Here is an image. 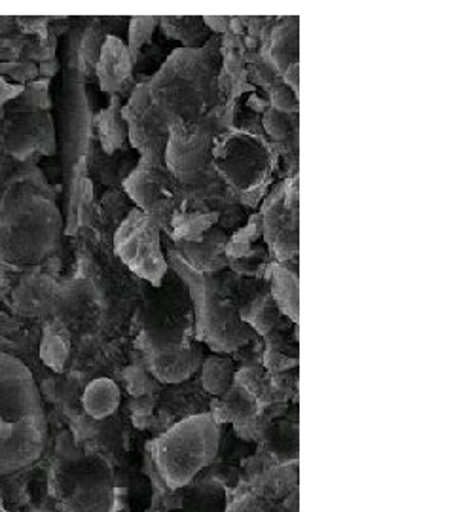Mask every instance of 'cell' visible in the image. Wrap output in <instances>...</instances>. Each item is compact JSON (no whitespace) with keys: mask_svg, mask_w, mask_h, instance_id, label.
Instances as JSON below:
<instances>
[{"mask_svg":"<svg viewBox=\"0 0 455 512\" xmlns=\"http://www.w3.org/2000/svg\"><path fill=\"white\" fill-rule=\"evenodd\" d=\"M61 230V213L50 198L31 184H12L0 200V262L37 266L54 255Z\"/></svg>","mask_w":455,"mask_h":512,"instance_id":"6da1fadb","label":"cell"},{"mask_svg":"<svg viewBox=\"0 0 455 512\" xmlns=\"http://www.w3.org/2000/svg\"><path fill=\"white\" fill-rule=\"evenodd\" d=\"M215 63L205 48H181L146 82L148 101L167 128L207 118L215 105Z\"/></svg>","mask_w":455,"mask_h":512,"instance_id":"7a4b0ae2","label":"cell"},{"mask_svg":"<svg viewBox=\"0 0 455 512\" xmlns=\"http://www.w3.org/2000/svg\"><path fill=\"white\" fill-rule=\"evenodd\" d=\"M258 291L241 275L222 270L205 275L203 304L196 315V336L219 353H230L251 340L253 330L243 323L239 310Z\"/></svg>","mask_w":455,"mask_h":512,"instance_id":"3957f363","label":"cell"},{"mask_svg":"<svg viewBox=\"0 0 455 512\" xmlns=\"http://www.w3.org/2000/svg\"><path fill=\"white\" fill-rule=\"evenodd\" d=\"M219 423L211 414L179 421L154 442V461L173 490L188 486L219 452Z\"/></svg>","mask_w":455,"mask_h":512,"instance_id":"277c9868","label":"cell"},{"mask_svg":"<svg viewBox=\"0 0 455 512\" xmlns=\"http://www.w3.org/2000/svg\"><path fill=\"white\" fill-rule=\"evenodd\" d=\"M141 319L148 353H169L196 344V306L182 283L152 287Z\"/></svg>","mask_w":455,"mask_h":512,"instance_id":"5b68a950","label":"cell"},{"mask_svg":"<svg viewBox=\"0 0 455 512\" xmlns=\"http://www.w3.org/2000/svg\"><path fill=\"white\" fill-rule=\"evenodd\" d=\"M215 124L207 118L194 124H175L169 129L164 164L169 173L186 188H201L211 183Z\"/></svg>","mask_w":455,"mask_h":512,"instance_id":"8992f818","label":"cell"},{"mask_svg":"<svg viewBox=\"0 0 455 512\" xmlns=\"http://www.w3.org/2000/svg\"><path fill=\"white\" fill-rule=\"evenodd\" d=\"M213 167L241 194L266 188L272 154L251 133H217L213 141Z\"/></svg>","mask_w":455,"mask_h":512,"instance_id":"52a82bcc","label":"cell"},{"mask_svg":"<svg viewBox=\"0 0 455 512\" xmlns=\"http://www.w3.org/2000/svg\"><path fill=\"white\" fill-rule=\"evenodd\" d=\"M59 492L65 512H114L116 486L109 461L84 456L59 473Z\"/></svg>","mask_w":455,"mask_h":512,"instance_id":"ba28073f","label":"cell"},{"mask_svg":"<svg viewBox=\"0 0 455 512\" xmlns=\"http://www.w3.org/2000/svg\"><path fill=\"white\" fill-rule=\"evenodd\" d=\"M114 251L133 274L160 287L169 272L162 253V228L139 209H133L114 236Z\"/></svg>","mask_w":455,"mask_h":512,"instance_id":"9c48e42d","label":"cell"},{"mask_svg":"<svg viewBox=\"0 0 455 512\" xmlns=\"http://www.w3.org/2000/svg\"><path fill=\"white\" fill-rule=\"evenodd\" d=\"M124 188L129 198L162 230H169L173 215L177 213L186 186H182L165 167L164 160L141 158L129 173Z\"/></svg>","mask_w":455,"mask_h":512,"instance_id":"30bf717a","label":"cell"},{"mask_svg":"<svg viewBox=\"0 0 455 512\" xmlns=\"http://www.w3.org/2000/svg\"><path fill=\"white\" fill-rule=\"evenodd\" d=\"M262 238L279 262H287L298 255L300 247V203L298 179L287 183L285 190L277 192L260 213Z\"/></svg>","mask_w":455,"mask_h":512,"instance_id":"8fae6325","label":"cell"},{"mask_svg":"<svg viewBox=\"0 0 455 512\" xmlns=\"http://www.w3.org/2000/svg\"><path fill=\"white\" fill-rule=\"evenodd\" d=\"M44 421L37 382L19 359L0 351V423Z\"/></svg>","mask_w":455,"mask_h":512,"instance_id":"7c38bea8","label":"cell"},{"mask_svg":"<svg viewBox=\"0 0 455 512\" xmlns=\"http://www.w3.org/2000/svg\"><path fill=\"white\" fill-rule=\"evenodd\" d=\"M122 116L128 126L129 143L139 150L141 158L164 160L169 128L150 107L146 82L133 90L128 105L122 109Z\"/></svg>","mask_w":455,"mask_h":512,"instance_id":"4fadbf2b","label":"cell"},{"mask_svg":"<svg viewBox=\"0 0 455 512\" xmlns=\"http://www.w3.org/2000/svg\"><path fill=\"white\" fill-rule=\"evenodd\" d=\"M44 421L23 420L0 425V476L14 475L31 467L44 450Z\"/></svg>","mask_w":455,"mask_h":512,"instance_id":"5bb4252c","label":"cell"},{"mask_svg":"<svg viewBox=\"0 0 455 512\" xmlns=\"http://www.w3.org/2000/svg\"><path fill=\"white\" fill-rule=\"evenodd\" d=\"M228 236L220 228H211L196 241H181L179 249L184 262L203 275L217 274L228 268L226 256Z\"/></svg>","mask_w":455,"mask_h":512,"instance_id":"9a60e30c","label":"cell"},{"mask_svg":"<svg viewBox=\"0 0 455 512\" xmlns=\"http://www.w3.org/2000/svg\"><path fill=\"white\" fill-rule=\"evenodd\" d=\"M95 71L105 92L112 93L114 97L126 92L133 74V59L129 55L128 46L120 38L107 37L99 50Z\"/></svg>","mask_w":455,"mask_h":512,"instance_id":"2e32d148","label":"cell"},{"mask_svg":"<svg viewBox=\"0 0 455 512\" xmlns=\"http://www.w3.org/2000/svg\"><path fill=\"white\" fill-rule=\"evenodd\" d=\"M219 222V213L213 211L209 205H205L196 194H190L186 190L182 203L173 215L169 232L173 234L175 241H196L203 234H207L211 228H215Z\"/></svg>","mask_w":455,"mask_h":512,"instance_id":"e0dca14e","label":"cell"},{"mask_svg":"<svg viewBox=\"0 0 455 512\" xmlns=\"http://www.w3.org/2000/svg\"><path fill=\"white\" fill-rule=\"evenodd\" d=\"M95 308V296L88 281H74L69 287L59 289L55 298L54 311L57 323L67 330H82L90 323Z\"/></svg>","mask_w":455,"mask_h":512,"instance_id":"ac0fdd59","label":"cell"},{"mask_svg":"<svg viewBox=\"0 0 455 512\" xmlns=\"http://www.w3.org/2000/svg\"><path fill=\"white\" fill-rule=\"evenodd\" d=\"M150 355V372L162 384H181L201 366L200 344L190 348L169 351V353H148Z\"/></svg>","mask_w":455,"mask_h":512,"instance_id":"d6986e66","label":"cell"},{"mask_svg":"<svg viewBox=\"0 0 455 512\" xmlns=\"http://www.w3.org/2000/svg\"><path fill=\"white\" fill-rule=\"evenodd\" d=\"M211 416L217 423L239 425V423L253 421L258 416V399L247 387L234 382L224 395L217 397Z\"/></svg>","mask_w":455,"mask_h":512,"instance_id":"ffe728a7","label":"cell"},{"mask_svg":"<svg viewBox=\"0 0 455 512\" xmlns=\"http://www.w3.org/2000/svg\"><path fill=\"white\" fill-rule=\"evenodd\" d=\"M120 399V387L109 378H99L86 387L82 395V406L93 420H105L118 410Z\"/></svg>","mask_w":455,"mask_h":512,"instance_id":"44dd1931","label":"cell"},{"mask_svg":"<svg viewBox=\"0 0 455 512\" xmlns=\"http://www.w3.org/2000/svg\"><path fill=\"white\" fill-rule=\"evenodd\" d=\"M300 37H298V18L283 19L272 37V63L277 73H285L298 61Z\"/></svg>","mask_w":455,"mask_h":512,"instance_id":"7402d4cb","label":"cell"},{"mask_svg":"<svg viewBox=\"0 0 455 512\" xmlns=\"http://www.w3.org/2000/svg\"><path fill=\"white\" fill-rule=\"evenodd\" d=\"M272 294L275 306L285 315H289L292 321H298V306H300V285H298V275L275 264L272 266Z\"/></svg>","mask_w":455,"mask_h":512,"instance_id":"603a6c76","label":"cell"},{"mask_svg":"<svg viewBox=\"0 0 455 512\" xmlns=\"http://www.w3.org/2000/svg\"><path fill=\"white\" fill-rule=\"evenodd\" d=\"M97 128H99L101 145H103L107 154H112V152L124 147V143L128 139V126H126V120L122 116L118 97L112 99V105L109 109L103 110L99 114Z\"/></svg>","mask_w":455,"mask_h":512,"instance_id":"cb8c5ba5","label":"cell"},{"mask_svg":"<svg viewBox=\"0 0 455 512\" xmlns=\"http://www.w3.org/2000/svg\"><path fill=\"white\" fill-rule=\"evenodd\" d=\"M239 315H241L243 323L249 325L251 330H256L260 334H268L279 319V308L275 306L272 294L256 293L253 298H249L243 304Z\"/></svg>","mask_w":455,"mask_h":512,"instance_id":"d4e9b609","label":"cell"},{"mask_svg":"<svg viewBox=\"0 0 455 512\" xmlns=\"http://www.w3.org/2000/svg\"><path fill=\"white\" fill-rule=\"evenodd\" d=\"M236 382L234 363L226 357H211L201 366V384L213 397L224 395Z\"/></svg>","mask_w":455,"mask_h":512,"instance_id":"484cf974","label":"cell"},{"mask_svg":"<svg viewBox=\"0 0 455 512\" xmlns=\"http://www.w3.org/2000/svg\"><path fill=\"white\" fill-rule=\"evenodd\" d=\"M162 27L167 37L181 40L186 48H201L200 40H205L203 18H162Z\"/></svg>","mask_w":455,"mask_h":512,"instance_id":"4316f807","label":"cell"},{"mask_svg":"<svg viewBox=\"0 0 455 512\" xmlns=\"http://www.w3.org/2000/svg\"><path fill=\"white\" fill-rule=\"evenodd\" d=\"M69 332L63 329L59 323L55 327H50L44 334V342H42V359L44 363L61 370V366L65 363L67 355H69V340H67Z\"/></svg>","mask_w":455,"mask_h":512,"instance_id":"83f0119b","label":"cell"},{"mask_svg":"<svg viewBox=\"0 0 455 512\" xmlns=\"http://www.w3.org/2000/svg\"><path fill=\"white\" fill-rule=\"evenodd\" d=\"M158 18H133L129 23V46L128 52L133 61L143 52L148 40L154 35V29L158 25Z\"/></svg>","mask_w":455,"mask_h":512,"instance_id":"f1b7e54d","label":"cell"},{"mask_svg":"<svg viewBox=\"0 0 455 512\" xmlns=\"http://www.w3.org/2000/svg\"><path fill=\"white\" fill-rule=\"evenodd\" d=\"M291 114H283L277 110L268 109L264 112L262 124L266 133L272 137L273 141H285L291 135Z\"/></svg>","mask_w":455,"mask_h":512,"instance_id":"f546056e","label":"cell"},{"mask_svg":"<svg viewBox=\"0 0 455 512\" xmlns=\"http://www.w3.org/2000/svg\"><path fill=\"white\" fill-rule=\"evenodd\" d=\"M272 109L283 114L298 112V95H294L283 82L275 84L272 90Z\"/></svg>","mask_w":455,"mask_h":512,"instance_id":"4dcf8cb0","label":"cell"},{"mask_svg":"<svg viewBox=\"0 0 455 512\" xmlns=\"http://www.w3.org/2000/svg\"><path fill=\"white\" fill-rule=\"evenodd\" d=\"M281 76H283V84L289 86L294 95H298V90H300V63L291 65Z\"/></svg>","mask_w":455,"mask_h":512,"instance_id":"1f68e13d","label":"cell"},{"mask_svg":"<svg viewBox=\"0 0 455 512\" xmlns=\"http://www.w3.org/2000/svg\"><path fill=\"white\" fill-rule=\"evenodd\" d=\"M203 23L207 25V29L215 31V33H226L230 29V19L224 16H207L203 18Z\"/></svg>","mask_w":455,"mask_h":512,"instance_id":"d6a6232c","label":"cell"},{"mask_svg":"<svg viewBox=\"0 0 455 512\" xmlns=\"http://www.w3.org/2000/svg\"><path fill=\"white\" fill-rule=\"evenodd\" d=\"M0 512H4V509H2V505H0Z\"/></svg>","mask_w":455,"mask_h":512,"instance_id":"836d02e7","label":"cell"}]
</instances>
